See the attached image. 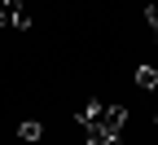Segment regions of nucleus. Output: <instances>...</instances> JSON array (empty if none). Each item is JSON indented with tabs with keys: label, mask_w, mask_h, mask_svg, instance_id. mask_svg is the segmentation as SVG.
Segmentation results:
<instances>
[{
	"label": "nucleus",
	"mask_w": 158,
	"mask_h": 145,
	"mask_svg": "<svg viewBox=\"0 0 158 145\" xmlns=\"http://www.w3.org/2000/svg\"><path fill=\"white\" fill-rule=\"evenodd\" d=\"M0 9H5L13 22H18V13H27V0H0Z\"/></svg>",
	"instance_id": "39448f33"
},
{
	"label": "nucleus",
	"mask_w": 158,
	"mask_h": 145,
	"mask_svg": "<svg viewBox=\"0 0 158 145\" xmlns=\"http://www.w3.org/2000/svg\"><path fill=\"white\" fill-rule=\"evenodd\" d=\"M123 106H101V119H97V128H101L106 136H118V128H123Z\"/></svg>",
	"instance_id": "f257e3e1"
},
{
	"label": "nucleus",
	"mask_w": 158,
	"mask_h": 145,
	"mask_svg": "<svg viewBox=\"0 0 158 145\" xmlns=\"http://www.w3.org/2000/svg\"><path fill=\"white\" fill-rule=\"evenodd\" d=\"M145 31H149V40H158V9L154 5H145Z\"/></svg>",
	"instance_id": "20e7f679"
},
{
	"label": "nucleus",
	"mask_w": 158,
	"mask_h": 145,
	"mask_svg": "<svg viewBox=\"0 0 158 145\" xmlns=\"http://www.w3.org/2000/svg\"><path fill=\"white\" fill-rule=\"evenodd\" d=\"M136 84L149 88V92H158V70H154V66H141V70H136Z\"/></svg>",
	"instance_id": "f03ea898"
},
{
	"label": "nucleus",
	"mask_w": 158,
	"mask_h": 145,
	"mask_svg": "<svg viewBox=\"0 0 158 145\" xmlns=\"http://www.w3.org/2000/svg\"><path fill=\"white\" fill-rule=\"evenodd\" d=\"M18 136H22V141H40V136H44V128H40V123H18Z\"/></svg>",
	"instance_id": "7ed1b4c3"
},
{
	"label": "nucleus",
	"mask_w": 158,
	"mask_h": 145,
	"mask_svg": "<svg viewBox=\"0 0 158 145\" xmlns=\"http://www.w3.org/2000/svg\"><path fill=\"white\" fill-rule=\"evenodd\" d=\"M5 27H13V18H9L5 9H0V31H5Z\"/></svg>",
	"instance_id": "423d86ee"
}]
</instances>
